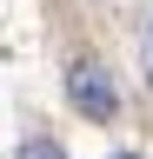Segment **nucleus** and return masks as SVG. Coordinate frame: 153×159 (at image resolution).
<instances>
[{"label": "nucleus", "instance_id": "4", "mask_svg": "<svg viewBox=\"0 0 153 159\" xmlns=\"http://www.w3.org/2000/svg\"><path fill=\"white\" fill-rule=\"evenodd\" d=\"M146 47H153V27H146Z\"/></svg>", "mask_w": 153, "mask_h": 159}, {"label": "nucleus", "instance_id": "1", "mask_svg": "<svg viewBox=\"0 0 153 159\" xmlns=\"http://www.w3.org/2000/svg\"><path fill=\"white\" fill-rule=\"evenodd\" d=\"M67 93H73V106H80V113H93V119H113V113H120L113 80L93 66V60H73V66H67Z\"/></svg>", "mask_w": 153, "mask_h": 159}, {"label": "nucleus", "instance_id": "2", "mask_svg": "<svg viewBox=\"0 0 153 159\" xmlns=\"http://www.w3.org/2000/svg\"><path fill=\"white\" fill-rule=\"evenodd\" d=\"M20 159H67V152L53 146V139H27V146H20Z\"/></svg>", "mask_w": 153, "mask_h": 159}, {"label": "nucleus", "instance_id": "3", "mask_svg": "<svg viewBox=\"0 0 153 159\" xmlns=\"http://www.w3.org/2000/svg\"><path fill=\"white\" fill-rule=\"evenodd\" d=\"M113 159H133V152H113Z\"/></svg>", "mask_w": 153, "mask_h": 159}]
</instances>
